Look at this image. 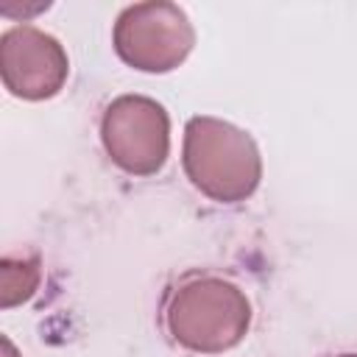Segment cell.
Here are the masks:
<instances>
[{"label": "cell", "instance_id": "1", "mask_svg": "<svg viewBox=\"0 0 357 357\" xmlns=\"http://www.w3.org/2000/svg\"><path fill=\"white\" fill-rule=\"evenodd\" d=\"M184 170L215 201H240L259 184V151L254 139L215 117H192L184 128Z\"/></svg>", "mask_w": 357, "mask_h": 357}, {"label": "cell", "instance_id": "2", "mask_svg": "<svg viewBox=\"0 0 357 357\" xmlns=\"http://www.w3.org/2000/svg\"><path fill=\"white\" fill-rule=\"evenodd\" d=\"M245 296L223 279H195L178 287L167 304L170 335L192 351H223L248 329Z\"/></svg>", "mask_w": 357, "mask_h": 357}, {"label": "cell", "instance_id": "3", "mask_svg": "<svg viewBox=\"0 0 357 357\" xmlns=\"http://www.w3.org/2000/svg\"><path fill=\"white\" fill-rule=\"evenodd\" d=\"M114 47L123 61L145 73L173 70L192 47V28L170 3H139L120 14Z\"/></svg>", "mask_w": 357, "mask_h": 357}, {"label": "cell", "instance_id": "4", "mask_svg": "<svg viewBox=\"0 0 357 357\" xmlns=\"http://www.w3.org/2000/svg\"><path fill=\"white\" fill-rule=\"evenodd\" d=\"M100 131L109 156L134 176H151L167 159V114L151 98H117L106 109Z\"/></svg>", "mask_w": 357, "mask_h": 357}, {"label": "cell", "instance_id": "5", "mask_svg": "<svg viewBox=\"0 0 357 357\" xmlns=\"http://www.w3.org/2000/svg\"><path fill=\"white\" fill-rule=\"evenodd\" d=\"M0 70L11 95L42 100L61 89L67 78V56L53 36L33 25H17L3 33Z\"/></svg>", "mask_w": 357, "mask_h": 357}, {"label": "cell", "instance_id": "6", "mask_svg": "<svg viewBox=\"0 0 357 357\" xmlns=\"http://www.w3.org/2000/svg\"><path fill=\"white\" fill-rule=\"evenodd\" d=\"M39 282V268L33 259H22V262H3V279H0V301L3 307H14L20 301H25Z\"/></svg>", "mask_w": 357, "mask_h": 357}, {"label": "cell", "instance_id": "7", "mask_svg": "<svg viewBox=\"0 0 357 357\" xmlns=\"http://www.w3.org/2000/svg\"><path fill=\"white\" fill-rule=\"evenodd\" d=\"M346 357H354V354H346Z\"/></svg>", "mask_w": 357, "mask_h": 357}]
</instances>
